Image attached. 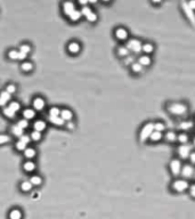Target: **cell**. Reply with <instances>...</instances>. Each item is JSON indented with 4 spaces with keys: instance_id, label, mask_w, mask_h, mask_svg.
<instances>
[{
    "instance_id": "cell-1",
    "label": "cell",
    "mask_w": 195,
    "mask_h": 219,
    "mask_svg": "<svg viewBox=\"0 0 195 219\" xmlns=\"http://www.w3.org/2000/svg\"><path fill=\"white\" fill-rule=\"evenodd\" d=\"M153 131H154V123L147 122L145 126L142 128L140 134H139V139H140V142H146V140L151 137Z\"/></svg>"
},
{
    "instance_id": "cell-2",
    "label": "cell",
    "mask_w": 195,
    "mask_h": 219,
    "mask_svg": "<svg viewBox=\"0 0 195 219\" xmlns=\"http://www.w3.org/2000/svg\"><path fill=\"white\" fill-rule=\"evenodd\" d=\"M168 111L172 114H175V115H183L186 113L187 107L182 103H173L168 106Z\"/></svg>"
},
{
    "instance_id": "cell-3",
    "label": "cell",
    "mask_w": 195,
    "mask_h": 219,
    "mask_svg": "<svg viewBox=\"0 0 195 219\" xmlns=\"http://www.w3.org/2000/svg\"><path fill=\"white\" fill-rule=\"evenodd\" d=\"M182 8H183V10H184V13H185V15L187 16V18L191 21V23H192L193 25H195L194 10L191 9V7L188 6V3L186 2V1H183V2H182Z\"/></svg>"
},
{
    "instance_id": "cell-4",
    "label": "cell",
    "mask_w": 195,
    "mask_h": 219,
    "mask_svg": "<svg viewBox=\"0 0 195 219\" xmlns=\"http://www.w3.org/2000/svg\"><path fill=\"white\" fill-rule=\"evenodd\" d=\"M143 43L137 39H131L127 43V48L129 50H132L134 53H140L142 51Z\"/></svg>"
},
{
    "instance_id": "cell-5",
    "label": "cell",
    "mask_w": 195,
    "mask_h": 219,
    "mask_svg": "<svg viewBox=\"0 0 195 219\" xmlns=\"http://www.w3.org/2000/svg\"><path fill=\"white\" fill-rule=\"evenodd\" d=\"M172 188L175 189L176 192H184L188 188V182L184 179H176L172 182Z\"/></svg>"
},
{
    "instance_id": "cell-6",
    "label": "cell",
    "mask_w": 195,
    "mask_h": 219,
    "mask_svg": "<svg viewBox=\"0 0 195 219\" xmlns=\"http://www.w3.org/2000/svg\"><path fill=\"white\" fill-rule=\"evenodd\" d=\"M191 151H192V146L191 145H182L178 147V154L180 155V158L182 159H186L187 156H189V154H191Z\"/></svg>"
},
{
    "instance_id": "cell-7",
    "label": "cell",
    "mask_w": 195,
    "mask_h": 219,
    "mask_svg": "<svg viewBox=\"0 0 195 219\" xmlns=\"http://www.w3.org/2000/svg\"><path fill=\"white\" fill-rule=\"evenodd\" d=\"M170 169H171L173 175H178V173H180V170H182V162H180L178 159L171 160V162H170Z\"/></svg>"
},
{
    "instance_id": "cell-8",
    "label": "cell",
    "mask_w": 195,
    "mask_h": 219,
    "mask_svg": "<svg viewBox=\"0 0 195 219\" xmlns=\"http://www.w3.org/2000/svg\"><path fill=\"white\" fill-rule=\"evenodd\" d=\"M45 105H46V103H45V100H43L42 97H36L33 100V110L42 111Z\"/></svg>"
},
{
    "instance_id": "cell-9",
    "label": "cell",
    "mask_w": 195,
    "mask_h": 219,
    "mask_svg": "<svg viewBox=\"0 0 195 219\" xmlns=\"http://www.w3.org/2000/svg\"><path fill=\"white\" fill-rule=\"evenodd\" d=\"M76 5L73 2H71V1H66V2L63 3V12L65 15H67V16H70L71 14L76 10Z\"/></svg>"
},
{
    "instance_id": "cell-10",
    "label": "cell",
    "mask_w": 195,
    "mask_h": 219,
    "mask_svg": "<svg viewBox=\"0 0 195 219\" xmlns=\"http://www.w3.org/2000/svg\"><path fill=\"white\" fill-rule=\"evenodd\" d=\"M115 36L119 40H126L128 38V31L124 27H118L115 30Z\"/></svg>"
},
{
    "instance_id": "cell-11",
    "label": "cell",
    "mask_w": 195,
    "mask_h": 219,
    "mask_svg": "<svg viewBox=\"0 0 195 219\" xmlns=\"http://www.w3.org/2000/svg\"><path fill=\"white\" fill-rule=\"evenodd\" d=\"M33 128H34L36 131L41 133V131H43V130L47 128V124H46V122H45L43 120H37L36 122L33 123Z\"/></svg>"
},
{
    "instance_id": "cell-12",
    "label": "cell",
    "mask_w": 195,
    "mask_h": 219,
    "mask_svg": "<svg viewBox=\"0 0 195 219\" xmlns=\"http://www.w3.org/2000/svg\"><path fill=\"white\" fill-rule=\"evenodd\" d=\"M67 49L71 54H76L80 51V45L79 42H76V41H71L69 43V46H67Z\"/></svg>"
},
{
    "instance_id": "cell-13",
    "label": "cell",
    "mask_w": 195,
    "mask_h": 219,
    "mask_svg": "<svg viewBox=\"0 0 195 219\" xmlns=\"http://www.w3.org/2000/svg\"><path fill=\"white\" fill-rule=\"evenodd\" d=\"M61 118L64 120V121H71V119L73 118V113L70 111V110H61Z\"/></svg>"
},
{
    "instance_id": "cell-14",
    "label": "cell",
    "mask_w": 195,
    "mask_h": 219,
    "mask_svg": "<svg viewBox=\"0 0 195 219\" xmlns=\"http://www.w3.org/2000/svg\"><path fill=\"white\" fill-rule=\"evenodd\" d=\"M182 173H183V176L185 177V178H189V177L193 176V173H194V169H193L192 166H185L184 168H183Z\"/></svg>"
},
{
    "instance_id": "cell-15",
    "label": "cell",
    "mask_w": 195,
    "mask_h": 219,
    "mask_svg": "<svg viewBox=\"0 0 195 219\" xmlns=\"http://www.w3.org/2000/svg\"><path fill=\"white\" fill-rule=\"evenodd\" d=\"M22 114H23L24 119L29 121V120L33 119V118L36 116V111H34L33 109H25L23 111V113H22Z\"/></svg>"
},
{
    "instance_id": "cell-16",
    "label": "cell",
    "mask_w": 195,
    "mask_h": 219,
    "mask_svg": "<svg viewBox=\"0 0 195 219\" xmlns=\"http://www.w3.org/2000/svg\"><path fill=\"white\" fill-rule=\"evenodd\" d=\"M2 113H3V115L7 116V118H9V119H14V118L16 116V112H14L13 110L10 109L9 106H5V107H3Z\"/></svg>"
},
{
    "instance_id": "cell-17",
    "label": "cell",
    "mask_w": 195,
    "mask_h": 219,
    "mask_svg": "<svg viewBox=\"0 0 195 219\" xmlns=\"http://www.w3.org/2000/svg\"><path fill=\"white\" fill-rule=\"evenodd\" d=\"M23 168L27 173H32V171L36 170V163L33 162V161H27V162H24Z\"/></svg>"
},
{
    "instance_id": "cell-18",
    "label": "cell",
    "mask_w": 195,
    "mask_h": 219,
    "mask_svg": "<svg viewBox=\"0 0 195 219\" xmlns=\"http://www.w3.org/2000/svg\"><path fill=\"white\" fill-rule=\"evenodd\" d=\"M36 155H37L36 149L32 148V147H27V148L24 149V156H25L27 159H33Z\"/></svg>"
},
{
    "instance_id": "cell-19",
    "label": "cell",
    "mask_w": 195,
    "mask_h": 219,
    "mask_svg": "<svg viewBox=\"0 0 195 219\" xmlns=\"http://www.w3.org/2000/svg\"><path fill=\"white\" fill-rule=\"evenodd\" d=\"M22 211L20 209H13L9 212V219H22Z\"/></svg>"
},
{
    "instance_id": "cell-20",
    "label": "cell",
    "mask_w": 195,
    "mask_h": 219,
    "mask_svg": "<svg viewBox=\"0 0 195 219\" xmlns=\"http://www.w3.org/2000/svg\"><path fill=\"white\" fill-rule=\"evenodd\" d=\"M48 119H49L50 122L54 123V124H56V126H63L64 122H65V121H64V120L62 119L61 116H50L49 115V118H48Z\"/></svg>"
},
{
    "instance_id": "cell-21",
    "label": "cell",
    "mask_w": 195,
    "mask_h": 219,
    "mask_svg": "<svg viewBox=\"0 0 195 219\" xmlns=\"http://www.w3.org/2000/svg\"><path fill=\"white\" fill-rule=\"evenodd\" d=\"M138 63L142 65V66H147L151 64V57L147 56V55H143V56L139 57V61Z\"/></svg>"
},
{
    "instance_id": "cell-22",
    "label": "cell",
    "mask_w": 195,
    "mask_h": 219,
    "mask_svg": "<svg viewBox=\"0 0 195 219\" xmlns=\"http://www.w3.org/2000/svg\"><path fill=\"white\" fill-rule=\"evenodd\" d=\"M32 184H31L30 180H24V182H22V184H21V189L23 191V192H30L31 189H32Z\"/></svg>"
},
{
    "instance_id": "cell-23",
    "label": "cell",
    "mask_w": 195,
    "mask_h": 219,
    "mask_svg": "<svg viewBox=\"0 0 195 219\" xmlns=\"http://www.w3.org/2000/svg\"><path fill=\"white\" fill-rule=\"evenodd\" d=\"M23 131H24V130L21 129V128L17 126V124H14V126L12 127V134H13V135H15L16 137H21L22 135H24Z\"/></svg>"
},
{
    "instance_id": "cell-24",
    "label": "cell",
    "mask_w": 195,
    "mask_h": 219,
    "mask_svg": "<svg viewBox=\"0 0 195 219\" xmlns=\"http://www.w3.org/2000/svg\"><path fill=\"white\" fill-rule=\"evenodd\" d=\"M142 50L146 54H151V53H153V50H154V46H153L152 43H149V42L143 43Z\"/></svg>"
},
{
    "instance_id": "cell-25",
    "label": "cell",
    "mask_w": 195,
    "mask_h": 219,
    "mask_svg": "<svg viewBox=\"0 0 195 219\" xmlns=\"http://www.w3.org/2000/svg\"><path fill=\"white\" fill-rule=\"evenodd\" d=\"M81 16H82V15H81V12H80V10H78V9H76L72 14H71V15H70L69 17H70V20H71V21H73V22H76V21H79L80 18H81Z\"/></svg>"
},
{
    "instance_id": "cell-26",
    "label": "cell",
    "mask_w": 195,
    "mask_h": 219,
    "mask_svg": "<svg viewBox=\"0 0 195 219\" xmlns=\"http://www.w3.org/2000/svg\"><path fill=\"white\" fill-rule=\"evenodd\" d=\"M30 182H31V184H32V185L39 186V185H41V184H42V178H41L40 176H38V175H34V176L31 177Z\"/></svg>"
},
{
    "instance_id": "cell-27",
    "label": "cell",
    "mask_w": 195,
    "mask_h": 219,
    "mask_svg": "<svg viewBox=\"0 0 195 219\" xmlns=\"http://www.w3.org/2000/svg\"><path fill=\"white\" fill-rule=\"evenodd\" d=\"M118 54H119L120 56H122V57L129 56V49H128L127 47H124V46L119 47V49H118Z\"/></svg>"
},
{
    "instance_id": "cell-28",
    "label": "cell",
    "mask_w": 195,
    "mask_h": 219,
    "mask_svg": "<svg viewBox=\"0 0 195 219\" xmlns=\"http://www.w3.org/2000/svg\"><path fill=\"white\" fill-rule=\"evenodd\" d=\"M31 137V140H34V142H39L40 139H41V133H39V131H36V130H33L32 133H31L30 135Z\"/></svg>"
},
{
    "instance_id": "cell-29",
    "label": "cell",
    "mask_w": 195,
    "mask_h": 219,
    "mask_svg": "<svg viewBox=\"0 0 195 219\" xmlns=\"http://www.w3.org/2000/svg\"><path fill=\"white\" fill-rule=\"evenodd\" d=\"M193 127V123L191 121H184L179 124V129H183V130H188L191 129Z\"/></svg>"
},
{
    "instance_id": "cell-30",
    "label": "cell",
    "mask_w": 195,
    "mask_h": 219,
    "mask_svg": "<svg viewBox=\"0 0 195 219\" xmlns=\"http://www.w3.org/2000/svg\"><path fill=\"white\" fill-rule=\"evenodd\" d=\"M21 67H22V70L23 71L29 72V71H31L33 69V64L31 63V62H23L22 65H21Z\"/></svg>"
},
{
    "instance_id": "cell-31",
    "label": "cell",
    "mask_w": 195,
    "mask_h": 219,
    "mask_svg": "<svg viewBox=\"0 0 195 219\" xmlns=\"http://www.w3.org/2000/svg\"><path fill=\"white\" fill-rule=\"evenodd\" d=\"M151 140H153V142H158V140H160L161 138H162V134L161 133H159V131H153L152 133V135H151Z\"/></svg>"
},
{
    "instance_id": "cell-32",
    "label": "cell",
    "mask_w": 195,
    "mask_h": 219,
    "mask_svg": "<svg viewBox=\"0 0 195 219\" xmlns=\"http://www.w3.org/2000/svg\"><path fill=\"white\" fill-rule=\"evenodd\" d=\"M49 115L50 116H60L61 115V110L57 106L50 107L49 110Z\"/></svg>"
},
{
    "instance_id": "cell-33",
    "label": "cell",
    "mask_w": 195,
    "mask_h": 219,
    "mask_svg": "<svg viewBox=\"0 0 195 219\" xmlns=\"http://www.w3.org/2000/svg\"><path fill=\"white\" fill-rule=\"evenodd\" d=\"M31 51V47L29 46V45H27V43H23V45H21L20 47V53H23L25 54V55H27V54Z\"/></svg>"
},
{
    "instance_id": "cell-34",
    "label": "cell",
    "mask_w": 195,
    "mask_h": 219,
    "mask_svg": "<svg viewBox=\"0 0 195 219\" xmlns=\"http://www.w3.org/2000/svg\"><path fill=\"white\" fill-rule=\"evenodd\" d=\"M131 70L134 71L135 73H139V72H142V71H143V66L138 63V62H135V63L131 65Z\"/></svg>"
},
{
    "instance_id": "cell-35",
    "label": "cell",
    "mask_w": 195,
    "mask_h": 219,
    "mask_svg": "<svg viewBox=\"0 0 195 219\" xmlns=\"http://www.w3.org/2000/svg\"><path fill=\"white\" fill-rule=\"evenodd\" d=\"M17 126L20 127L21 129H27V127H29V121L27 120H25V119H22V120H20L18 122H17Z\"/></svg>"
},
{
    "instance_id": "cell-36",
    "label": "cell",
    "mask_w": 195,
    "mask_h": 219,
    "mask_svg": "<svg viewBox=\"0 0 195 219\" xmlns=\"http://www.w3.org/2000/svg\"><path fill=\"white\" fill-rule=\"evenodd\" d=\"M9 107L13 110L14 112H17V111L21 109V105H20V103H18V102H15V100H13V102H10V103H9Z\"/></svg>"
},
{
    "instance_id": "cell-37",
    "label": "cell",
    "mask_w": 195,
    "mask_h": 219,
    "mask_svg": "<svg viewBox=\"0 0 195 219\" xmlns=\"http://www.w3.org/2000/svg\"><path fill=\"white\" fill-rule=\"evenodd\" d=\"M164 129H165V127H164V124H163L162 122H156V123H154V130H155V131L162 133V131H163Z\"/></svg>"
},
{
    "instance_id": "cell-38",
    "label": "cell",
    "mask_w": 195,
    "mask_h": 219,
    "mask_svg": "<svg viewBox=\"0 0 195 219\" xmlns=\"http://www.w3.org/2000/svg\"><path fill=\"white\" fill-rule=\"evenodd\" d=\"M86 18L89 21V22H96V21H97V14L95 13V12H90V13L86 16Z\"/></svg>"
},
{
    "instance_id": "cell-39",
    "label": "cell",
    "mask_w": 195,
    "mask_h": 219,
    "mask_svg": "<svg viewBox=\"0 0 195 219\" xmlns=\"http://www.w3.org/2000/svg\"><path fill=\"white\" fill-rule=\"evenodd\" d=\"M8 57H9L10 60H17V57H18V51L15 49H12L8 51Z\"/></svg>"
},
{
    "instance_id": "cell-40",
    "label": "cell",
    "mask_w": 195,
    "mask_h": 219,
    "mask_svg": "<svg viewBox=\"0 0 195 219\" xmlns=\"http://www.w3.org/2000/svg\"><path fill=\"white\" fill-rule=\"evenodd\" d=\"M177 138H178V140L179 142H180V143H187V142H188V136H187V135H186V134H180V135H178V137H177Z\"/></svg>"
},
{
    "instance_id": "cell-41",
    "label": "cell",
    "mask_w": 195,
    "mask_h": 219,
    "mask_svg": "<svg viewBox=\"0 0 195 219\" xmlns=\"http://www.w3.org/2000/svg\"><path fill=\"white\" fill-rule=\"evenodd\" d=\"M20 140L27 145V144L31 142V137H30V135H25V134H24V135H22V136L20 137Z\"/></svg>"
},
{
    "instance_id": "cell-42",
    "label": "cell",
    "mask_w": 195,
    "mask_h": 219,
    "mask_svg": "<svg viewBox=\"0 0 195 219\" xmlns=\"http://www.w3.org/2000/svg\"><path fill=\"white\" fill-rule=\"evenodd\" d=\"M15 147H16V149H18V151H24V149L27 148V144H24L23 142L18 140V142L15 144Z\"/></svg>"
},
{
    "instance_id": "cell-43",
    "label": "cell",
    "mask_w": 195,
    "mask_h": 219,
    "mask_svg": "<svg viewBox=\"0 0 195 219\" xmlns=\"http://www.w3.org/2000/svg\"><path fill=\"white\" fill-rule=\"evenodd\" d=\"M0 97H1L2 100H6V102L10 100V94H9V93H7L6 90H3V91H1V93H0Z\"/></svg>"
},
{
    "instance_id": "cell-44",
    "label": "cell",
    "mask_w": 195,
    "mask_h": 219,
    "mask_svg": "<svg viewBox=\"0 0 195 219\" xmlns=\"http://www.w3.org/2000/svg\"><path fill=\"white\" fill-rule=\"evenodd\" d=\"M165 137H167V139L169 140V142H175L176 139H177V136H176L175 133H168L167 135H165Z\"/></svg>"
},
{
    "instance_id": "cell-45",
    "label": "cell",
    "mask_w": 195,
    "mask_h": 219,
    "mask_svg": "<svg viewBox=\"0 0 195 219\" xmlns=\"http://www.w3.org/2000/svg\"><path fill=\"white\" fill-rule=\"evenodd\" d=\"M80 12H81V15H83V16L86 17L87 15H88L90 12H93V10H91V8H89L88 6H85V7H82V9L80 10Z\"/></svg>"
},
{
    "instance_id": "cell-46",
    "label": "cell",
    "mask_w": 195,
    "mask_h": 219,
    "mask_svg": "<svg viewBox=\"0 0 195 219\" xmlns=\"http://www.w3.org/2000/svg\"><path fill=\"white\" fill-rule=\"evenodd\" d=\"M9 140H10V137L8 136V135H5V134L0 135V144H5V143H7V142H9Z\"/></svg>"
},
{
    "instance_id": "cell-47",
    "label": "cell",
    "mask_w": 195,
    "mask_h": 219,
    "mask_svg": "<svg viewBox=\"0 0 195 219\" xmlns=\"http://www.w3.org/2000/svg\"><path fill=\"white\" fill-rule=\"evenodd\" d=\"M6 91L12 95V94H14L16 91V86H15V85H8V86L6 87Z\"/></svg>"
},
{
    "instance_id": "cell-48",
    "label": "cell",
    "mask_w": 195,
    "mask_h": 219,
    "mask_svg": "<svg viewBox=\"0 0 195 219\" xmlns=\"http://www.w3.org/2000/svg\"><path fill=\"white\" fill-rule=\"evenodd\" d=\"M135 63V62H134V57L132 56H127V58L126 60H124V64H126V65H130V64H134Z\"/></svg>"
},
{
    "instance_id": "cell-49",
    "label": "cell",
    "mask_w": 195,
    "mask_h": 219,
    "mask_svg": "<svg viewBox=\"0 0 195 219\" xmlns=\"http://www.w3.org/2000/svg\"><path fill=\"white\" fill-rule=\"evenodd\" d=\"M189 194H191V196L195 197V184H194V185L191 186V187H189Z\"/></svg>"
},
{
    "instance_id": "cell-50",
    "label": "cell",
    "mask_w": 195,
    "mask_h": 219,
    "mask_svg": "<svg viewBox=\"0 0 195 219\" xmlns=\"http://www.w3.org/2000/svg\"><path fill=\"white\" fill-rule=\"evenodd\" d=\"M66 128L67 129H74V123L72 121H69V122L66 123Z\"/></svg>"
},
{
    "instance_id": "cell-51",
    "label": "cell",
    "mask_w": 195,
    "mask_h": 219,
    "mask_svg": "<svg viewBox=\"0 0 195 219\" xmlns=\"http://www.w3.org/2000/svg\"><path fill=\"white\" fill-rule=\"evenodd\" d=\"M187 3H188V6L191 7V9L195 10V0H192V1H189V2H187Z\"/></svg>"
},
{
    "instance_id": "cell-52",
    "label": "cell",
    "mask_w": 195,
    "mask_h": 219,
    "mask_svg": "<svg viewBox=\"0 0 195 219\" xmlns=\"http://www.w3.org/2000/svg\"><path fill=\"white\" fill-rule=\"evenodd\" d=\"M25 57H27L25 54L20 53V51H18V57H17V60H25Z\"/></svg>"
},
{
    "instance_id": "cell-53",
    "label": "cell",
    "mask_w": 195,
    "mask_h": 219,
    "mask_svg": "<svg viewBox=\"0 0 195 219\" xmlns=\"http://www.w3.org/2000/svg\"><path fill=\"white\" fill-rule=\"evenodd\" d=\"M189 159H191V161H192L193 163H195V152H192L189 154Z\"/></svg>"
},
{
    "instance_id": "cell-54",
    "label": "cell",
    "mask_w": 195,
    "mask_h": 219,
    "mask_svg": "<svg viewBox=\"0 0 195 219\" xmlns=\"http://www.w3.org/2000/svg\"><path fill=\"white\" fill-rule=\"evenodd\" d=\"M7 104V102L5 100H2V98H1V97H0V106H5V105H6Z\"/></svg>"
},
{
    "instance_id": "cell-55",
    "label": "cell",
    "mask_w": 195,
    "mask_h": 219,
    "mask_svg": "<svg viewBox=\"0 0 195 219\" xmlns=\"http://www.w3.org/2000/svg\"><path fill=\"white\" fill-rule=\"evenodd\" d=\"M79 3H80V5H87V3H88V1H85V0H80Z\"/></svg>"
},
{
    "instance_id": "cell-56",
    "label": "cell",
    "mask_w": 195,
    "mask_h": 219,
    "mask_svg": "<svg viewBox=\"0 0 195 219\" xmlns=\"http://www.w3.org/2000/svg\"><path fill=\"white\" fill-rule=\"evenodd\" d=\"M193 144H194V146H195V138H194V140H193Z\"/></svg>"
}]
</instances>
